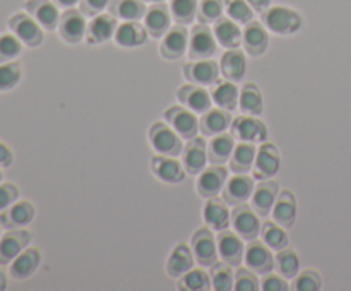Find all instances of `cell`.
<instances>
[{"label": "cell", "instance_id": "cell-1", "mask_svg": "<svg viewBox=\"0 0 351 291\" xmlns=\"http://www.w3.org/2000/svg\"><path fill=\"white\" fill-rule=\"evenodd\" d=\"M261 23L266 26L267 31L278 34V36H290L302 29L304 19L297 10L290 9V7L274 5L264 10L261 16Z\"/></svg>", "mask_w": 351, "mask_h": 291}, {"label": "cell", "instance_id": "cell-2", "mask_svg": "<svg viewBox=\"0 0 351 291\" xmlns=\"http://www.w3.org/2000/svg\"><path fill=\"white\" fill-rule=\"evenodd\" d=\"M218 40L215 36V31L208 24H195L191 31L189 38L187 55L191 60H204V58L215 57L218 51Z\"/></svg>", "mask_w": 351, "mask_h": 291}, {"label": "cell", "instance_id": "cell-3", "mask_svg": "<svg viewBox=\"0 0 351 291\" xmlns=\"http://www.w3.org/2000/svg\"><path fill=\"white\" fill-rule=\"evenodd\" d=\"M149 142L158 154L165 156H178L184 151L182 137L163 122H154L149 127Z\"/></svg>", "mask_w": 351, "mask_h": 291}, {"label": "cell", "instance_id": "cell-4", "mask_svg": "<svg viewBox=\"0 0 351 291\" xmlns=\"http://www.w3.org/2000/svg\"><path fill=\"white\" fill-rule=\"evenodd\" d=\"M10 33L16 34L23 45L29 48H36L43 43V27L34 21L27 12H17L9 19Z\"/></svg>", "mask_w": 351, "mask_h": 291}, {"label": "cell", "instance_id": "cell-5", "mask_svg": "<svg viewBox=\"0 0 351 291\" xmlns=\"http://www.w3.org/2000/svg\"><path fill=\"white\" fill-rule=\"evenodd\" d=\"M232 134L240 142H252L261 144L266 142L267 139V127L259 116L254 115H242L233 118L232 122Z\"/></svg>", "mask_w": 351, "mask_h": 291}, {"label": "cell", "instance_id": "cell-6", "mask_svg": "<svg viewBox=\"0 0 351 291\" xmlns=\"http://www.w3.org/2000/svg\"><path fill=\"white\" fill-rule=\"evenodd\" d=\"M57 29L65 43L77 45L86 38L88 21H86V16L81 12V9H65L60 14Z\"/></svg>", "mask_w": 351, "mask_h": 291}, {"label": "cell", "instance_id": "cell-7", "mask_svg": "<svg viewBox=\"0 0 351 291\" xmlns=\"http://www.w3.org/2000/svg\"><path fill=\"white\" fill-rule=\"evenodd\" d=\"M165 120H167L168 125L182 137V139L189 140L192 137L197 136L199 129V120L195 116L194 112H191L189 108H185L184 105H175L165 112Z\"/></svg>", "mask_w": 351, "mask_h": 291}, {"label": "cell", "instance_id": "cell-8", "mask_svg": "<svg viewBox=\"0 0 351 291\" xmlns=\"http://www.w3.org/2000/svg\"><path fill=\"white\" fill-rule=\"evenodd\" d=\"M191 249L195 257V262L201 267H211L213 264L218 262V245L213 235L211 228H201L192 235Z\"/></svg>", "mask_w": 351, "mask_h": 291}, {"label": "cell", "instance_id": "cell-9", "mask_svg": "<svg viewBox=\"0 0 351 291\" xmlns=\"http://www.w3.org/2000/svg\"><path fill=\"white\" fill-rule=\"evenodd\" d=\"M230 226H232L237 235H240L245 242H249V240L257 238L261 235V226L263 225L259 221V214L254 211L252 205L240 204L235 205V209L232 211Z\"/></svg>", "mask_w": 351, "mask_h": 291}, {"label": "cell", "instance_id": "cell-10", "mask_svg": "<svg viewBox=\"0 0 351 291\" xmlns=\"http://www.w3.org/2000/svg\"><path fill=\"white\" fill-rule=\"evenodd\" d=\"M189 29L184 24H175L167 31L160 43V55L167 60H178L189 50Z\"/></svg>", "mask_w": 351, "mask_h": 291}, {"label": "cell", "instance_id": "cell-11", "mask_svg": "<svg viewBox=\"0 0 351 291\" xmlns=\"http://www.w3.org/2000/svg\"><path fill=\"white\" fill-rule=\"evenodd\" d=\"M216 245H218V253L223 262L230 264L232 267H239L243 262V255H245L243 238L237 235L233 229L226 228L223 231H218Z\"/></svg>", "mask_w": 351, "mask_h": 291}, {"label": "cell", "instance_id": "cell-12", "mask_svg": "<svg viewBox=\"0 0 351 291\" xmlns=\"http://www.w3.org/2000/svg\"><path fill=\"white\" fill-rule=\"evenodd\" d=\"M226 180H228V170L225 164H211L206 166L204 170L199 173L195 187H197V194L202 199H209L218 195L225 187Z\"/></svg>", "mask_w": 351, "mask_h": 291}, {"label": "cell", "instance_id": "cell-13", "mask_svg": "<svg viewBox=\"0 0 351 291\" xmlns=\"http://www.w3.org/2000/svg\"><path fill=\"white\" fill-rule=\"evenodd\" d=\"M245 266L256 274H267L274 269V255L273 250L264 242H259L257 238L249 240L245 246Z\"/></svg>", "mask_w": 351, "mask_h": 291}, {"label": "cell", "instance_id": "cell-14", "mask_svg": "<svg viewBox=\"0 0 351 291\" xmlns=\"http://www.w3.org/2000/svg\"><path fill=\"white\" fill-rule=\"evenodd\" d=\"M31 242V233L24 228L7 229L0 236V266H9Z\"/></svg>", "mask_w": 351, "mask_h": 291}, {"label": "cell", "instance_id": "cell-15", "mask_svg": "<svg viewBox=\"0 0 351 291\" xmlns=\"http://www.w3.org/2000/svg\"><path fill=\"white\" fill-rule=\"evenodd\" d=\"M256 188L254 185V177L247 173H235L232 178H228L221 190V197L228 205H240L245 204Z\"/></svg>", "mask_w": 351, "mask_h": 291}, {"label": "cell", "instance_id": "cell-16", "mask_svg": "<svg viewBox=\"0 0 351 291\" xmlns=\"http://www.w3.org/2000/svg\"><path fill=\"white\" fill-rule=\"evenodd\" d=\"M281 164L280 151L274 144L271 142H261L259 149H257L256 161H254V178L256 180H267L273 178L278 173Z\"/></svg>", "mask_w": 351, "mask_h": 291}, {"label": "cell", "instance_id": "cell-17", "mask_svg": "<svg viewBox=\"0 0 351 291\" xmlns=\"http://www.w3.org/2000/svg\"><path fill=\"white\" fill-rule=\"evenodd\" d=\"M184 75L189 82L197 86H215L219 81V65L211 58L192 60L184 65Z\"/></svg>", "mask_w": 351, "mask_h": 291}, {"label": "cell", "instance_id": "cell-18", "mask_svg": "<svg viewBox=\"0 0 351 291\" xmlns=\"http://www.w3.org/2000/svg\"><path fill=\"white\" fill-rule=\"evenodd\" d=\"M117 17L110 12L96 14L91 17L88 23V29H86V43L88 45H101L105 41L112 40L115 36L117 31Z\"/></svg>", "mask_w": 351, "mask_h": 291}, {"label": "cell", "instance_id": "cell-19", "mask_svg": "<svg viewBox=\"0 0 351 291\" xmlns=\"http://www.w3.org/2000/svg\"><path fill=\"white\" fill-rule=\"evenodd\" d=\"M208 144L202 137H192L184 144L182 151V164L191 175H199L208 164Z\"/></svg>", "mask_w": 351, "mask_h": 291}, {"label": "cell", "instance_id": "cell-20", "mask_svg": "<svg viewBox=\"0 0 351 291\" xmlns=\"http://www.w3.org/2000/svg\"><path fill=\"white\" fill-rule=\"evenodd\" d=\"M151 170L154 177L165 184H180L187 175L184 164L177 160V156H165V154H156L151 157Z\"/></svg>", "mask_w": 351, "mask_h": 291}, {"label": "cell", "instance_id": "cell-21", "mask_svg": "<svg viewBox=\"0 0 351 291\" xmlns=\"http://www.w3.org/2000/svg\"><path fill=\"white\" fill-rule=\"evenodd\" d=\"M202 218H204L208 228L215 229V231H223V229L230 228L232 212H230L225 199H219L218 195H215V197L206 199L204 209H202Z\"/></svg>", "mask_w": 351, "mask_h": 291}, {"label": "cell", "instance_id": "cell-22", "mask_svg": "<svg viewBox=\"0 0 351 291\" xmlns=\"http://www.w3.org/2000/svg\"><path fill=\"white\" fill-rule=\"evenodd\" d=\"M24 9L34 17L38 24L43 29L53 31L58 27V21H60V12H58V5L51 0H26Z\"/></svg>", "mask_w": 351, "mask_h": 291}, {"label": "cell", "instance_id": "cell-23", "mask_svg": "<svg viewBox=\"0 0 351 291\" xmlns=\"http://www.w3.org/2000/svg\"><path fill=\"white\" fill-rule=\"evenodd\" d=\"M171 19L173 17H171L170 5H167L165 2L153 3L143 17L144 27H146L147 34L153 38H163L171 27Z\"/></svg>", "mask_w": 351, "mask_h": 291}, {"label": "cell", "instance_id": "cell-24", "mask_svg": "<svg viewBox=\"0 0 351 291\" xmlns=\"http://www.w3.org/2000/svg\"><path fill=\"white\" fill-rule=\"evenodd\" d=\"M242 45L250 57H261L266 53L269 45V34L266 26L259 21H250L242 31Z\"/></svg>", "mask_w": 351, "mask_h": 291}, {"label": "cell", "instance_id": "cell-25", "mask_svg": "<svg viewBox=\"0 0 351 291\" xmlns=\"http://www.w3.org/2000/svg\"><path fill=\"white\" fill-rule=\"evenodd\" d=\"M280 195V184L274 181L273 178L261 180L259 185H256L250 197V205L259 216H267L273 211V205Z\"/></svg>", "mask_w": 351, "mask_h": 291}, {"label": "cell", "instance_id": "cell-26", "mask_svg": "<svg viewBox=\"0 0 351 291\" xmlns=\"http://www.w3.org/2000/svg\"><path fill=\"white\" fill-rule=\"evenodd\" d=\"M177 98L185 108H189L191 112L202 113L208 112L213 105V98L208 91L204 89V86H197V84H185L182 88H178L177 91Z\"/></svg>", "mask_w": 351, "mask_h": 291}, {"label": "cell", "instance_id": "cell-27", "mask_svg": "<svg viewBox=\"0 0 351 291\" xmlns=\"http://www.w3.org/2000/svg\"><path fill=\"white\" fill-rule=\"evenodd\" d=\"M36 209L29 201H16L12 205L0 212V225L5 229L26 228L34 219Z\"/></svg>", "mask_w": 351, "mask_h": 291}, {"label": "cell", "instance_id": "cell-28", "mask_svg": "<svg viewBox=\"0 0 351 291\" xmlns=\"http://www.w3.org/2000/svg\"><path fill=\"white\" fill-rule=\"evenodd\" d=\"M147 31L144 27V24L137 23V21H122V23L117 26L115 31V43L122 48H136L143 47L147 41Z\"/></svg>", "mask_w": 351, "mask_h": 291}, {"label": "cell", "instance_id": "cell-29", "mask_svg": "<svg viewBox=\"0 0 351 291\" xmlns=\"http://www.w3.org/2000/svg\"><path fill=\"white\" fill-rule=\"evenodd\" d=\"M232 112L223 108H209L208 112L202 113L199 120V129L204 137H213L226 132L232 127Z\"/></svg>", "mask_w": 351, "mask_h": 291}, {"label": "cell", "instance_id": "cell-30", "mask_svg": "<svg viewBox=\"0 0 351 291\" xmlns=\"http://www.w3.org/2000/svg\"><path fill=\"white\" fill-rule=\"evenodd\" d=\"M41 264V252L38 249H24L12 262L9 264L10 276L17 281H24L33 276Z\"/></svg>", "mask_w": 351, "mask_h": 291}, {"label": "cell", "instance_id": "cell-31", "mask_svg": "<svg viewBox=\"0 0 351 291\" xmlns=\"http://www.w3.org/2000/svg\"><path fill=\"white\" fill-rule=\"evenodd\" d=\"M195 257L192 253V249L185 243H178L173 250H171L170 257L167 260V274L171 279H178L184 276L185 273L194 267Z\"/></svg>", "mask_w": 351, "mask_h": 291}, {"label": "cell", "instance_id": "cell-32", "mask_svg": "<svg viewBox=\"0 0 351 291\" xmlns=\"http://www.w3.org/2000/svg\"><path fill=\"white\" fill-rule=\"evenodd\" d=\"M271 214H273L274 223H278L283 228H291L295 225V219H297V199H295L293 192H280Z\"/></svg>", "mask_w": 351, "mask_h": 291}, {"label": "cell", "instance_id": "cell-33", "mask_svg": "<svg viewBox=\"0 0 351 291\" xmlns=\"http://www.w3.org/2000/svg\"><path fill=\"white\" fill-rule=\"evenodd\" d=\"M219 71H221L223 77L228 81L240 82L245 77L247 72V58L245 53L239 48H232L223 53L221 62H219Z\"/></svg>", "mask_w": 351, "mask_h": 291}, {"label": "cell", "instance_id": "cell-34", "mask_svg": "<svg viewBox=\"0 0 351 291\" xmlns=\"http://www.w3.org/2000/svg\"><path fill=\"white\" fill-rule=\"evenodd\" d=\"M237 142L232 132H223L213 136L211 142L208 144V160L211 164H225L232 157Z\"/></svg>", "mask_w": 351, "mask_h": 291}, {"label": "cell", "instance_id": "cell-35", "mask_svg": "<svg viewBox=\"0 0 351 291\" xmlns=\"http://www.w3.org/2000/svg\"><path fill=\"white\" fill-rule=\"evenodd\" d=\"M215 36L218 40V43L221 45L226 50H232V48H240L242 45V29H240L239 23L226 17H219L215 23Z\"/></svg>", "mask_w": 351, "mask_h": 291}, {"label": "cell", "instance_id": "cell-36", "mask_svg": "<svg viewBox=\"0 0 351 291\" xmlns=\"http://www.w3.org/2000/svg\"><path fill=\"white\" fill-rule=\"evenodd\" d=\"M239 96H240V89L237 88L235 82L228 81H218L215 84L211 91V98L213 103H215L218 108L228 110V112H233V110L239 106Z\"/></svg>", "mask_w": 351, "mask_h": 291}, {"label": "cell", "instance_id": "cell-37", "mask_svg": "<svg viewBox=\"0 0 351 291\" xmlns=\"http://www.w3.org/2000/svg\"><path fill=\"white\" fill-rule=\"evenodd\" d=\"M257 147L252 142H239L233 149L232 157H230V170L233 173H249L254 168L256 161Z\"/></svg>", "mask_w": 351, "mask_h": 291}, {"label": "cell", "instance_id": "cell-38", "mask_svg": "<svg viewBox=\"0 0 351 291\" xmlns=\"http://www.w3.org/2000/svg\"><path fill=\"white\" fill-rule=\"evenodd\" d=\"M146 10V2L143 0H112L108 5V12L119 21H141Z\"/></svg>", "mask_w": 351, "mask_h": 291}, {"label": "cell", "instance_id": "cell-39", "mask_svg": "<svg viewBox=\"0 0 351 291\" xmlns=\"http://www.w3.org/2000/svg\"><path fill=\"white\" fill-rule=\"evenodd\" d=\"M239 108L245 115H263V94H261V89L256 84L249 82V84H245L240 89Z\"/></svg>", "mask_w": 351, "mask_h": 291}, {"label": "cell", "instance_id": "cell-40", "mask_svg": "<svg viewBox=\"0 0 351 291\" xmlns=\"http://www.w3.org/2000/svg\"><path fill=\"white\" fill-rule=\"evenodd\" d=\"M261 238L271 250L278 252L288 246V233L283 226L274 221H266L261 226Z\"/></svg>", "mask_w": 351, "mask_h": 291}, {"label": "cell", "instance_id": "cell-41", "mask_svg": "<svg viewBox=\"0 0 351 291\" xmlns=\"http://www.w3.org/2000/svg\"><path fill=\"white\" fill-rule=\"evenodd\" d=\"M274 269L287 279H293L298 273H300V259H298L297 252L291 249L278 250L274 255Z\"/></svg>", "mask_w": 351, "mask_h": 291}, {"label": "cell", "instance_id": "cell-42", "mask_svg": "<svg viewBox=\"0 0 351 291\" xmlns=\"http://www.w3.org/2000/svg\"><path fill=\"white\" fill-rule=\"evenodd\" d=\"M211 288L215 291H232L235 286V274H233L232 266L226 262H215L211 266Z\"/></svg>", "mask_w": 351, "mask_h": 291}, {"label": "cell", "instance_id": "cell-43", "mask_svg": "<svg viewBox=\"0 0 351 291\" xmlns=\"http://www.w3.org/2000/svg\"><path fill=\"white\" fill-rule=\"evenodd\" d=\"M178 288L182 291H208L211 288V277L204 269H194L178 277Z\"/></svg>", "mask_w": 351, "mask_h": 291}, {"label": "cell", "instance_id": "cell-44", "mask_svg": "<svg viewBox=\"0 0 351 291\" xmlns=\"http://www.w3.org/2000/svg\"><path fill=\"white\" fill-rule=\"evenodd\" d=\"M197 0H170L171 17L177 24H191L197 17Z\"/></svg>", "mask_w": 351, "mask_h": 291}, {"label": "cell", "instance_id": "cell-45", "mask_svg": "<svg viewBox=\"0 0 351 291\" xmlns=\"http://www.w3.org/2000/svg\"><path fill=\"white\" fill-rule=\"evenodd\" d=\"M225 12V0H201L197 7V21L202 24H215Z\"/></svg>", "mask_w": 351, "mask_h": 291}, {"label": "cell", "instance_id": "cell-46", "mask_svg": "<svg viewBox=\"0 0 351 291\" xmlns=\"http://www.w3.org/2000/svg\"><path fill=\"white\" fill-rule=\"evenodd\" d=\"M225 12L230 19L243 26L254 17V9L247 0H225Z\"/></svg>", "mask_w": 351, "mask_h": 291}, {"label": "cell", "instance_id": "cell-47", "mask_svg": "<svg viewBox=\"0 0 351 291\" xmlns=\"http://www.w3.org/2000/svg\"><path fill=\"white\" fill-rule=\"evenodd\" d=\"M23 77V68L16 60L0 64V92L10 91L19 84Z\"/></svg>", "mask_w": 351, "mask_h": 291}, {"label": "cell", "instance_id": "cell-48", "mask_svg": "<svg viewBox=\"0 0 351 291\" xmlns=\"http://www.w3.org/2000/svg\"><path fill=\"white\" fill-rule=\"evenodd\" d=\"M23 51V41L14 33L0 34V64L16 60Z\"/></svg>", "mask_w": 351, "mask_h": 291}, {"label": "cell", "instance_id": "cell-49", "mask_svg": "<svg viewBox=\"0 0 351 291\" xmlns=\"http://www.w3.org/2000/svg\"><path fill=\"white\" fill-rule=\"evenodd\" d=\"M322 288V277L317 270L305 269L300 270L293 277V290L295 291H319Z\"/></svg>", "mask_w": 351, "mask_h": 291}, {"label": "cell", "instance_id": "cell-50", "mask_svg": "<svg viewBox=\"0 0 351 291\" xmlns=\"http://www.w3.org/2000/svg\"><path fill=\"white\" fill-rule=\"evenodd\" d=\"M261 288L259 279H257V274L254 270L247 269H239L235 273V291H257Z\"/></svg>", "mask_w": 351, "mask_h": 291}, {"label": "cell", "instance_id": "cell-51", "mask_svg": "<svg viewBox=\"0 0 351 291\" xmlns=\"http://www.w3.org/2000/svg\"><path fill=\"white\" fill-rule=\"evenodd\" d=\"M287 277L281 276L280 273L273 274V270L264 274V279L261 281V290L263 291H288L290 284L287 283Z\"/></svg>", "mask_w": 351, "mask_h": 291}, {"label": "cell", "instance_id": "cell-52", "mask_svg": "<svg viewBox=\"0 0 351 291\" xmlns=\"http://www.w3.org/2000/svg\"><path fill=\"white\" fill-rule=\"evenodd\" d=\"M17 197H19V190H17L16 185L10 184V181H5V184L0 181V212L12 205L17 201Z\"/></svg>", "mask_w": 351, "mask_h": 291}, {"label": "cell", "instance_id": "cell-53", "mask_svg": "<svg viewBox=\"0 0 351 291\" xmlns=\"http://www.w3.org/2000/svg\"><path fill=\"white\" fill-rule=\"evenodd\" d=\"M110 2L112 0H81L79 9H81V12L86 17H93L96 14H101L105 9H108Z\"/></svg>", "mask_w": 351, "mask_h": 291}, {"label": "cell", "instance_id": "cell-54", "mask_svg": "<svg viewBox=\"0 0 351 291\" xmlns=\"http://www.w3.org/2000/svg\"><path fill=\"white\" fill-rule=\"evenodd\" d=\"M14 163V153L5 142L0 140V168H9Z\"/></svg>", "mask_w": 351, "mask_h": 291}, {"label": "cell", "instance_id": "cell-55", "mask_svg": "<svg viewBox=\"0 0 351 291\" xmlns=\"http://www.w3.org/2000/svg\"><path fill=\"white\" fill-rule=\"evenodd\" d=\"M247 2H249V5L252 7L254 10H257V12L261 14H263L267 7H271V0H247Z\"/></svg>", "mask_w": 351, "mask_h": 291}, {"label": "cell", "instance_id": "cell-56", "mask_svg": "<svg viewBox=\"0 0 351 291\" xmlns=\"http://www.w3.org/2000/svg\"><path fill=\"white\" fill-rule=\"evenodd\" d=\"M58 5V9H74L77 3H81V0H53Z\"/></svg>", "mask_w": 351, "mask_h": 291}, {"label": "cell", "instance_id": "cell-57", "mask_svg": "<svg viewBox=\"0 0 351 291\" xmlns=\"http://www.w3.org/2000/svg\"><path fill=\"white\" fill-rule=\"evenodd\" d=\"M7 288V276L3 270H0V291H3Z\"/></svg>", "mask_w": 351, "mask_h": 291}, {"label": "cell", "instance_id": "cell-58", "mask_svg": "<svg viewBox=\"0 0 351 291\" xmlns=\"http://www.w3.org/2000/svg\"><path fill=\"white\" fill-rule=\"evenodd\" d=\"M143 2H149V3H160V2H165V0H143Z\"/></svg>", "mask_w": 351, "mask_h": 291}, {"label": "cell", "instance_id": "cell-59", "mask_svg": "<svg viewBox=\"0 0 351 291\" xmlns=\"http://www.w3.org/2000/svg\"><path fill=\"white\" fill-rule=\"evenodd\" d=\"M2 178H3V173H2V170H0V181H2Z\"/></svg>", "mask_w": 351, "mask_h": 291}, {"label": "cell", "instance_id": "cell-60", "mask_svg": "<svg viewBox=\"0 0 351 291\" xmlns=\"http://www.w3.org/2000/svg\"><path fill=\"white\" fill-rule=\"evenodd\" d=\"M2 228H3V226H2V225H0V236H2Z\"/></svg>", "mask_w": 351, "mask_h": 291}]
</instances>
